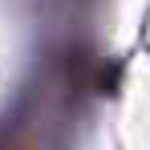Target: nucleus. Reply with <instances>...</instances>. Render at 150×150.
Instances as JSON below:
<instances>
[]
</instances>
